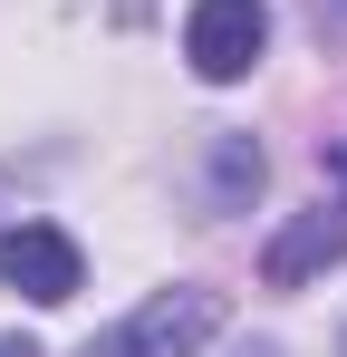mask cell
<instances>
[{
    "mask_svg": "<svg viewBox=\"0 0 347 357\" xmlns=\"http://www.w3.org/2000/svg\"><path fill=\"white\" fill-rule=\"evenodd\" d=\"M270 49V10L261 0H193L183 10V59L203 87H231V77H251Z\"/></svg>",
    "mask_w": 347,
    "mask_h": 357,
    "instance_id": "cell-2",
    "label": "cell"
},
{
    "mask_svg": "<svg viewBox=\"0 0 347 357\" xmlns=\"http://www.w3.org/2000/svg\"><path fill=\"white\" fill-rule=\"evenodd\" d=\"M251 193H261V145H251V135H222V145H213V203L241 213Z\"/></svg>",
    "mask_w": 347,
    "mask_h": 357,
    "instance_id": "cell-5",
    "label": "cell"
},
{
    "mask_svg": "<svg viewBox=\"0 0 347 357\" xmlns=\"http://www.w3.org/2000/svg\"><path fill=\"white\" fill-rule=\"evenodd\" d=\"M213 328H222V299L193 290V280H174V290H155L145 309H125L116 328H97L87 357H203Z\"/></svg>",
    "mask_w": 347,
    "mask_h": 357,
    "instance_id": "cell-1",
    "label": "cell"
},
{
    "mask_svg": "<svg viewBox=\"0 0 347 357\" xmlns=\"http://www.w3.org/2000/svg\"><path fill=\"white\" fill-rule=\"evenodd\" d=\"M347 261V203H318V213H289L270 251H261V280L270 290H309L318 271H338Z\"/></svg>",
    "mask_w": 347,
    "mask_h": 357,
    "instance_id": "cell-4",
    "label": "cell"
},
{
    "mask_svg": "<svg viewBox=\"0 0 347 357\" xmlns=\"http://www.w3.org/2000/svg\"><path fill=\"white\" fill-rule=\"evenodd\" d=\"M318 39H328V49H347V0H318Z\"/></svg>",
    "mask_w": 347,
    "mask_h": 357,
    "instance_id": "cell-6",
    "label": "cell"
},
{
    "mask_svg": "<svg viewBox=\"0 0 347 357\" xmlns=\"http://www.w3.org/2000/svg\"><path fill=\"white\" fill-rule=\"evenodd\" d=\"M338 357H347V348H338Z\"/></svg>",
    "mask_w": 347,
    "mask_h": 357,
    "instance_id": "cell-10",
    "label": "cell"
},
{
    "mask_svg": "<svg viewBox=\"0 0 347 357\" xmlns=\"http://www.w3.org/2000/svg\"><path fill=\"white\" fill-rule=\"evenodd\" d=\"M77 280H87V261H77V241L58 222H10L0 232V290L58 309V299H77Z\"/></svg>",
    "mask_w": 347,
    "mask_h": 357,
    "instance_id": "cell-3",
    "label": "cell"
},
{
    "mask_svg": "<svg viewBox=\"0 0 347 357\" xmlns=\"http://www.w3.org/2000/svg\"><path fill=\"white\" fill-rule=\"evenodd\" d=\"M241 357H280V348H241Z\"/></svg>",
    "mask_w": 347,
    "mask_h": 357,
    "instance_id": "cell-9",
    "label": "cell"
},
{
    "mask_svg": "<svg viewBox=\"0 0 347 357\" xmlns=\"http://www.w3.org/2000/svg\"><path fill=\"white\" fill-rule=\"evenodd\" d=\"M328 174H338V203H347V155H338V165H328Z\"/></svg>",
    "mask_w": 347,
    "mask_h": 357,
    "instance_id": "cell-8",
    "label": "cell"
},
{
    "mask_svg": "<svg viewBox=\"0 0 347 357\" xmlns=\"http://www.w3.org/2000/svg\"><path fill=\"white\" fill-rule=\"evenodd\" d=\"M0 357H39V348H29V338H0Z\"/></svg>",
    "mask_w": 347,
    "mask_h": 357,
    "instance_id": "cell-7",
    "label": "cell"
}]
</instances>
